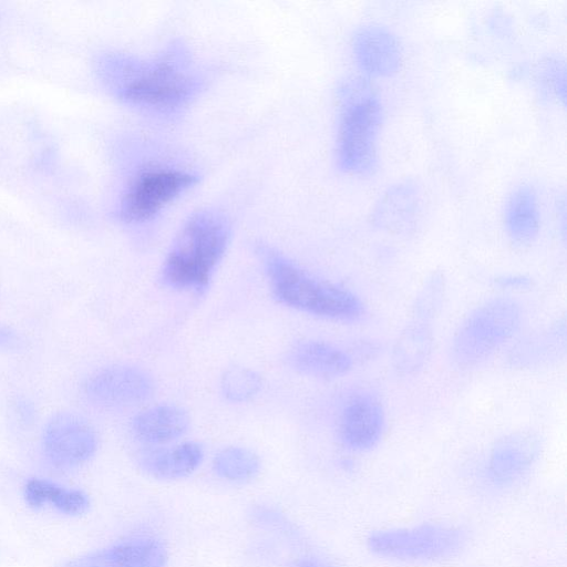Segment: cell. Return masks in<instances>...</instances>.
Segmentation results:
<instances>
[{
    "instance_id": "cell-8",
    "label": "cell",
    "mask_w": 567,
    "mask_h": 567,
    "mask_svg": "<svg viewBox=\"0 0 567 567\" xmlns=\"http://www.w3.org/2000/svg\"><path fill=\"white\" fill-rule=\"evenodd\" d=\"M97 446L94 427L74 412H58L43 427L42 451L55 468L72 470L85 464L95 455Z\"/></svg>"
},
{
    "instance_id": "cell-11",
    "label": "cell",
    "mask_w": 567,
    "mask_h": 567,
    "mask_svg": "<svg viewBox=\"0 0 567 567\" xmlns=\"http://www.w3.org/2000/svg\"><path fill=\"white\" fill-rule=\"evenodd\" d=\"M168 548L152 534H137L64 560L60 567H166Z\"/></svg>"
},
{
    "instance_id": "cell-18",
    "label": "cell",
    "mask_w": 567,
    "mask_h": 567,
    "mask_svg": "<svg viewBox=\"0 0 567 567\" xmlns=\"http://www.w3.org/2000/svg\"><path fill=\"white\" fill-rule=\"evenodd\" d=\"M22 498L32 511L50 508L68 517L81 516L91 506V498L85 491L63 486L42 477H32L25 481L22 487Z\"/></svg>"
},
{
    "instance_id": "cell-27",
    "label": "cell",
    "mask_w": 567,
    "mask_h": 567,
    "mask_svg": "<svg viewBox=\"0 0 567 567\" xmlns=\"http://www.w3.org/2000/svg\"><path fill=\"white\" fill-rule=\"evenodd\" d=\"M498 287L511 291H525L530 289L533 282L530 277L519 274H507L495 279Z\"/></svg>"
},
{
    "instance_id": "cell-24",
    "label": "cell",
    "mask_w": 567,
    "mask_h": 567,
    "mask_svg": "<svg viewBox=\"0 0 567 567\" xmlns=\"http://www.w3.org/2000/svg\"><path fill=\"white\" fill-rule=\"evenodd\" d=\"M445 280L442 274H433L419 292L413 306V318L432 322L444 298Z\"/></svg>"
},
{
    "instance_id": "cell-5",
    "label": "cell",
    "mask_w": 567,
    "mask_h": 567,
    "mask_svg": "<svg viewBox=\"0 0 567 567\" xmlns=\"http://www.w3.org/2000/svg\"><path fill=\"white\" fill-rule=\"evenodd\" d=\"M466 529L442 523H421L405 527L371 530L368 550L380 558L401 563H440L457 557L468 544Z\"/></svg>"
},
{
    "instance_id": "cell-12",
    "label": "cell",
    "mask_w": 567,
    "mask_h": 567,
    "mask_svg": "<svg viewBox=\"0 0 567 567\" xmlns=\"http://www.w3.org/2000/svg\"><path fill=\"white\" fill-rule=\"evenodd\" d=\"M385 431V411L380 399L369 391L353 393L346 401L338 424L344 449L355 453L373 450Z\"/></svg>"
},
{
    "instance_id": "cell-16",
    "label": "cell",
    "mask_w": 567,
    "mask_h": 567,
    "mask_svg": "<svg viewBox=\"0 0 567 567\" xmlns=\"http://www.w3.org/2000/svg\"><path fill=\"white\" fill-rule=\"evenodd\" d=\"M190 419L177 404L161 403L136 414L131 422L135 440L152 446H163L182 437L189 427Z\"/></svg>"
},
{
    "instance_id": "cell-20",
    "label": "cell",
    "mask_w": 567,
    "mask_h": 567,
    "mask_svg": "<svg viewBox=\"0 0 567 567\" xmlns=\"http://www.w3.org/2000/svg\"><path fill=\"white\" fill-rule=\"evenodd\" d=\"M566 349V324L559 321L516 343L508 355L513 367L530 369L547 364L564 354Z\"/></svg>"
},
{
    "instance_id": "cell-3",
    "label": "cell",
    "mask_w": 567,
    "mask_h": 567,
    "mask_svg": "<svg viewBox=\"0 0 567 567\" xmlns=\"http://www.w3.org/2000/svg\"><path fill=\"white\" fill-rule=\"evenodd\" d=\"M256 252L279 302L333 321L352 322L363 316L364 305L350 289L311 275L267 245H258Z\"/></svg>"
},
{
    "instance_id": "cell-26",
    "label": "cell",
    "mask_w": 567,
    "mask_h": 567,
    "mask_svg": "<svg viewBox=\"0 0 567 567\" xmlns=\"http://www.w3.org/2000/svg\"><path fill=\"white\" fill-rule=\"evenodd\" d=\"M249 515L255 524L270 530H285L288 527L285 516L268 506H256Z\"/></svg>"
},
{
    "instance_id": "cell-21",
    "label": "cell",
    "mask_w": 567,
    "mask_h": 567,
    "mask_svg": "<svg viewBox=\"0 0 567 567\" xmlns=\"http://www.w3.org/2000/svg\"><path fill=\"white\" fill-rule=\"evenodd\" d=\"M504 223L508 237L517 245H528L539 233L540 218L537 197L529 186H519L509 195Z\"/></svg>"
},
{
    "instance_id": "cell-4",
    "label": "cell",
    "mask_w": 567,
    "mask_h": 567,
    "mask_svg": "<svg viewBox=\"0 0 567 567\" xmlns=\"http://www.w3.org/2000/svg\"><path fill=\"white\" fill-rule=\"evenodd\" d=\"M339 100L338 166L348 174H369L377 165V142L382 121L380 100L362 78L344 81L339 87Z\"/></svg>"
},
{
    "instance_id": "cell-29",
    "label": "cell",
    "mask_w": 567,
    "mask_h": 567,
    "mask_svg": "<svg viewBox=\"0 0 567 567\" xmlns=\"http://www.w3.org/2000/svg\"><path fill=\"white\" fill-rule=\"evenodd\" d=\"M290 567H338L337 565L316 556H303L295 559Z\"/></svg>"
},
{
    "instance_id": "cell-23",
    "label": "cell",
    "mask_w": 567,
    "mask_h": 567,
    "mask_svg": "<svg viewBox=\"0 0 567 567\" xmlns=\"http://www.w3.org/2000/svg\"><path fill=\"white\" fill-rule=\"evenodd\" d=\"M261 388L260 375L246 367L228 368L220 378L221 393L227 401L233 403H245L252 400Z\"/></svg>"
},
{
    "instance_id": "cell-2",
    "label": "cell",
    "mask_w": 567,
    "mask_h": 567,
    "mask_svg": "<svg viewBox=\"0 0 567 567\" xmlns=\"http://www.w3.org/2000/svg\"><path fill=\"white\" fill-rule=\"evenodd\" d=\"M231 235L226 216L199 209L182 225L161 268L163 286L179 291L202 292L221 261Z\"/></svg>"
},
{
    "instance_id": "cell-17",
    "label": "cell",
    "mask_w": 567,
    "mask_h": 567,
    "mask_svg": "<svg viewBox=\"0 0 567 567\" xmlns=\"http://www.w3.org/2000/svg\"><path fill=\"white\" fill-rule=\"evenodd\" d=\"M420 189L405 181L390 187L380 197L373 212L377 227L394 234H408L417 220L421 207Z\"/></svg>"
},
{
    "instance_id": "cell-30",
    "label": "cell",
    "mask_w": 567,
    "mask_h": 567,
    "mask_svg": "<svg viewBox=\"0 0 567 567\" xmlns=\"http://www.w3.org/2000/svg\"><path fill=\"white\" fill-rule=\"evenodd\" d=\"M17 412L23 423L32 422L34 417L33 405L27 400L19 401L17 404Z\"/></svg>"
},
{
    "instance_id": "cell-25",
    "label": "cell",
    "mask_w": 567,
    "mask_h": 567,
    "mask_svg": "<svg viewBox=\"0 0 567 567\" xmlns=\"http://www.w3.org/2000/svg\"><path fill=\"white\" fill-rule=\"evenodd\" d=\"M540 79L546 90L554 93L563 102L566 96V69L557 59H548L543 63Z\"/></svg>"
},
{
    "instance_id": "cell-10",
    "label": "cell",
    "mask_w": 567,
    "mask_h": 567,
    "mask_svg": "<svg viewBox=\"0 0 567 567\" xmlns=\"http://www.w3.org/2000/svg\"><path fill=\"white\" fill-rule=\"evenodd\" d=\"M542 451L539 436L532 431H518L497 440L484 464L486 483L495 489H507L528 476Z\"/></svg>"
},
{
    "instance_id": "cell-28",
    "label": "cell",
    "mask_w": 567,
    "mask_h": 567,
    "mask_svg": "<svg viewBox=\"0 0 567 567\" xmlns=\"http://www.w3.org/2000/svg\"><path fill=\"white\" fill-rule=\"evenodd\" d=\"M21 343L19 336L12 329L0 326V348L14 349Z\"/></svg>"
},
{
    "instance_id": "cell-6",
    "label": "cell",
    "mask_w": 567,
    "mask_h": 567,
    "mask_svg": "<svg viewBox=\"0 0 567 567\" xmlns=\"http://www.w3.org/2000/svg\"><path fill=\"white\" fill-rule=\"evenodd\" d=\"M522 309L508 297L492 298L475 308L460 324L451 358L461 369L474 368L508 342L518 331Z\"/></svg>"
},
{
    "instance_id": "cell-13",
    "label": "cell",
    "mask_w": 567,
    "mask_h": 567,
    "mask_svg": "<svg viewBox=\"0 0 567 567\" xmlns=\"http://www.w3.org/2000/svg\"><path fill=\"white\" fill-rule=\"evenodd\" d=\"M352 49L359 69L368 76L389 78L400 69V42L384 27L368 24L360 28L353 37Z\"/></svg>"
},
{
    "instance_id": "cell-19",
    "label": "cell",
    "mask_w": 567,
    "mask_h": 567,
    "mask_svg": "<svg viewBox=\"0 0 567 567\" xmlns=\"http://www.w3.org/2000/svg\"><path fill=\"white\" fill-rule=\"evenodd\" d=\"M431 323L412 319L399 333L392 349V364L401 375L419 373L430 360L433 350Z\"/></svg>"
},
{
    "instance_id": "cell-15",
    "label": "cell",
    "mask_w": 567,
    "mask_h": 567,
    "mask_svg": "<svg viewBox=\"0 0 567 567\" xmlns=\"http://www.w3.org/2000/svg\"><path fill=\"white\" fill-rule=\"evenodd\" d=\"M289 365L305 375L336 379L347 374L353 365L352 357L343 349L321 340H303L288 352Z\"/></svg>"
},
{
    "instance_id": "cell-7",
    "label": "cell",
    "mask_w": 567,
    "mask_h": 567,
    "mask_svg": "<svg viewBox=\"0 0 567 567\" xmlns=\"http://www.w3.org/2000/svg\"><path fill=\"white\" fill-rule=\"evenodd\" d=\"M198 181L197 174L179 167L147 166L126 186L120 202L118 216L125 223L150 220Z\"/></svg>"
},
{
    "instance_id": "cell-22",
    "label": "cell",
    "mask_w": 567,
    "mask_h": 567,
    "mask_svg": "<svg viewBox=\"0 0 567 567\" xmlns=\"http://www.w3.org/2000/svg\"><path fill=\"white\" fill-rule=\"evenodd\" d=\"M212 470L221 481L244 484L255 480L261 470L260 457L250 449L231 445L219 450L212 461Z\"/></svg>"
},
{
    "instance_id": "cell-9",
    "label": "cell",
    "mask_w": 567,
    "mask_h": 567,
    "mask_svg": "<svg viewBox=\"0 0 567 567\" xmlns=\"http://www.w3.org/2000/svg\"><path fill=\"white\" fill-rule=\"evenodd\" d=\"M155 383L142 368L114 364L93 372L82 385L85 399L102 409H123L152 398Z\"/></svg>"
},
{
    "instance_id": "cell-1",
    "label": "cell",
    "mask_w": 567,
    "mask_h": 567,
    "mask_svg": "<svg viewBox=\"0 0 567 567\" xmlns=\"http://www.w3.org/2000/svg\"><path fill=\"white\" fill-rule=\"evenodd\" d=\"M95 72L114 97L158 115L181 112L204 85V76L190 51L175 41L150 58L102 53L95 61Z\"/></svg>"
},
{
    "instance_id": "cell-14",
    "label": "cell",
    "mask_w": 567,
    "mask_h": 567,
    "mask_svg": "<svg viewBox=\"0 0 567 567\" xmlns=\"http://www.w3.org/2000/svg\"><path fill=\"white\" fill-rule=\"evenodd\" d=\"M203 460V446L193 441L172 446H152L137 455L141 471L159 481H177L188 477L200 466Z\"/></svg>"
}]
</instances>
